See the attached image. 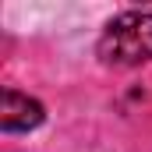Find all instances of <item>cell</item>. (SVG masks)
Instances as JSON below:
<instances>
[{"label":"cell","instance_id":"6da1fadb","mask_svg":"<svg viewBox=\"0 0 152 152\" xmlns=\"http://www.w3.org/2000/svg\"><path fill=\"white\" fill-rule=\"evenodd\" d=\"M99 60L110 67H138L152 60V11H124L103 28Z\"/></svg>","mask_w":152,"mask_h":152},{"label":"cell","instance_id":"7a4b0ae2","mask_svg":"<svg viewBox=\"0 0 152 152\" xmlns=\"http://www.w3.org/2000/svg\"><path fill=\"white\" fill-rule=\"evenodd\" d=\"M42 120H46V110H42L39 99L18 92V88H7V92H4V106H0V127H4V131H11V134H18V131H36Z\"/></svg>","mask_w":152,"mask_h":152}]
</instances>
